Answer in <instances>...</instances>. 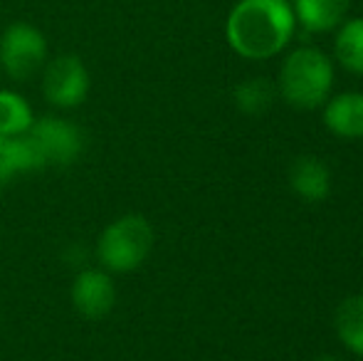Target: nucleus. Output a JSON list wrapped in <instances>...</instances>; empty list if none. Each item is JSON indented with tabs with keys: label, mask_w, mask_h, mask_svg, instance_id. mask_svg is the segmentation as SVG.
<instances>
[{
	"label": "nucleus",
	"mask_w": 363,
	"mask_h": 361,
	"mask_svg": "<svg viewBox=\"0 0 363 361\" xmlns=\"http://www.w3.org/2000/svg\"><path fill=\"white\" fill-rule=\"evenodd\" d=\"M336 334L356 357H363V294L349 297L336 309Z\"/></svg>",
	"instance_id": "14"
},
{
	"label": "nucleus",
	"mask_w": 363,
	"mask_h": 361,
	"mask_svg": "<svg viewBox=\"0 0 363 361\" xmlns=\"http://www.w3.org/2000/svg\"><path fill=\"white\" fill-rule=\"evenodd\" d=\"M334 87V65L321 50L296 48L284 57L279 70L277 89L294 109L324 106Z\"/></svg>",
	"instance_id": "2"
},
{
	"label": "nucleus",
	"mask_w": 363,
	"mask_h": 361,
	"mask_svg": "<svg viewBox=\"0 0 363 361\" xmlns=\"http://www.w3.org/2000/svg\"><path fill=\"white\" fill-rule=\"evenodd\" d=\"M334 55L344 70L363 74V18H351L339 25L334 40Z\"/></svg>",
	"instance_id": "13"
},
{
	"label": "nucleus",
	"mask_w": 363,
	"mask_h": 361,
	"mask_svg": "<svg viewBox=\"0 0 363 361\" xmlns=\"http://www.w3.org/2000/svg\"><path fill=\"white\" fill-rule=\"evenodd\" d=\"M48 166H72L84 151V134L65 116L35 119L28 131Z\"/></svg>",
	"instance_id": "6"
},
{
	"label": "nucleus",
	"mask_w": 363,
	"mask_h": 361,
	"mask_svg": "<svg viewBox=\"0 0 363 361\" xmlns=\"http://www.w3.org/2000/svg\"><path fill=\"white\" fill-rule=\"evenodd\" d=\"M319 361H341V359H319Z\"/></svg>",
	"instance_id": "16"
},
{
	"label": "nucleus",
	"mask_w": 363,
	"mask_h": 361,
	"mask_svg": "<svg viewBox=\"0 0 363 361\" xmlns=\"http://www.w3.org/2000/svg\"><path fill=\"white\" fill-rule=\"evenodd\" d=\"M289 183L299 198L316 203L329 196L331 174L321 159H316V156H301V159L294 161V166H291Z\"/></svg>",
	"instance_id": "11"
},
{
	"label": "nucleus",
	"mask_w": 363,
	"mask_h": 361,
	"mask_svg": "<svg viewBox=\"0 0 363 361\" xmlns=\"http://www.w3.org/2000/svg\"><path fill=\"white\" fill-rule=\"evenodd\" d=\"M235 101L245 114H262L272 104V84L264 79H247L235 89Z\"/></svg>",
	"instance_id": "15"
},
{
	"label": "nucleus",
	"mask_w": 363,
	"mask_h": 361,
	"mask_svg": "<svg viewBox=\"0 0 363 361\" xmlns=\"http://www.w3.org/2000/svg\"><path fill=\"white\" fill-rule=\"evenodd\" d=\"M153 228L144 216H121L111 221L96 238V260L111 274L139 270L151 255Z\"/></svg>",
	"instance_id": "3"
},
{
	"label": "nucleus",
	"mask_w": 363,
	"mask_h": 361,
	"mask_svg": "<svg viewBox=\"0 0 363 361\" xmlns=\"http://www.w3.org/2000/svg\"><path fill=\"white\" fill-rule=\"evenodd\" d=\"M296 30L289 0H240L228 15L225 38L245 60H269L291 43Z\"/></svg>",
	"instance_id": "1"
},
{
	"label": "nucleus",
	"mask_w": 363,
	"mask_h": 361,
	"mask_svg": "<svg viewBox=\"0 0 363 361\" xmlns=\"http://www.w3.org/2000/svg\"><path fill=\"white\" fill-rule=\"evenodd\" d=\"M33 121V106L20 91L0 89V136L15 139V136L28 134Z\"/></svg>",
	"instance_id": "12"
},
{
	"label": "nucleus",
	"mask_w": 363,
	"mask_h": 361,
	"mask_svg": "<svg viewBox=\"0 0 363 361\" xmlns=\"http://www.w3.org/2000/svg\"><path fill=\"white\" fill-rule=\"evenodd\" d=\"M91 77L77 55H57L43 67V94L57 109H74L89 96Z\"/></svg>",
	"instance_id": "5"
},
{
	"label": "nucleus",
	"mask_w": 363,
	"mask_h": 361,
	"mask_svg": "<svg viewBox=\"0 0 363 361\" xmlns=\"http://www.w3.org/2000/svg\"><path fill=\"white\" fill-rule=\"evenodd\" d=\"M296 25L306 33H329L346 20L351 0H294L291 3Z\"/></svg>",
	"instance_id": "10"
},
{
	"label": "nucleus",
	"mask_w": 363,
	"mask_h": 361,
	"mask_svg": "<svg viewBox=\"0 0 363 361\" xmlns=\"http://www.w3.org/2000/svg\"><path fill=\"white\" fill-rule=\"evenodd\" d=\"M324 126L341 139H363V91H344L326 99Z\"/></svg>",
	"instance_id": "8"
},
{
	"label": "nucleus",
	"mask_w": 363,
	"mask_h": 361,
	"mask_svg": "<svg viewBox=\"0 0 363 361\" xmlns=\"http://www.w3.org/2000/svg\"><path fill=\"white\" fill-rule=\"evenodd\" d=\"M72 304L86 319H101L116 304V284L104 267H86L72 282Z\"/></svg>",
	"instance_id": "7"
},
{
	"label": "nucleus",
	"mask_w": 363,
	"mask_h": 361,
	"mask_svg": "<svg viewBox=\"0 0 363 361\" xmlns=\"http://www.w3.org/2000/svg\"><path fill=\"white\" fill-rule=\"evenodd\" d=\"M48 164L30 134L15 136V139L0 136V186L18 174H33Z\"/></svg>",
	"instance_id": "9"
},
{
	"label": "nucleus",
	"mask_w": 363,
	"mask_h": 361,
	"mask_svg": "<svg viewBox=\"0 0 363 361\" xmlns=\"http://www.w3.org/2000/svg\"><path fill=\"white\" fill-rule=\"evenodd\" d=\"M48 62V38L33 23H10L0 33V70L13 82H28Z\"/></svg>",
	"instance_id": "4"
}]
</instances>
